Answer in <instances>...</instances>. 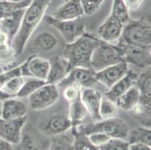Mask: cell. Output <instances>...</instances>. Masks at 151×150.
I'll return each mask as SVG.
<instances>
[{
  "mask_svg": "<svg viewBox=\"0 0 151 150\" xmlns=\"http://www.w3.org/2000/svg\"><path fill=\"white\" fill-rule=\"evenodd\" d=\"M73 136L71 137L64 134L55 136L50 141L47 150H73Z\"/></svg>",
  "mask_w": 151,
  "mask_h": 150,
  "instance_id": "1f68e13d",
  "label": "cell"
},
{
  "mask_svg": "<svg viewBox=\"0 0 151 150\" xmlns=\"http://www.w3.org/2000/svg\"><path fill=\"white\" fill-rule=\"evenodd\" d=\"M17 56L12 42L8 35L0 30V66L11 64Z\"/></svg>",
  "mask_w": 151,
  "mask_h": 150,
  "instance_id": "603a6c76",
  "label": "cell"
},
{
  "mask_svg": "<svg viewBox=\"0 0 151 150\" xmlns=\"http://www.w3.org/2000/svg\"><path fill=\"white\" fill-rule=\"evenodd\" d=\"M128 8L123 0H114L112 9L110 14L113 15L114 17L120 20L123 25H126L130 21L131 18L129 17Z\"/></svg>",
  "mask_w": 151,
  "mask_h": 150,
  "instance_id": "d6a6232c",
  "label": "cell"
},
{
  "mask_svg": "<svg viewBox=\"0 0 151 150\" xmlns=\"http://www.w3.org/2000/svg\"><path fill=\"white\" fill-rule=\"evenodd\" d=\"M2 101H0V117H1V113H2Z\"/></svg>",
  "mask_w": 151,
  "mask_h": 150,
  "instance_id": "ee69618b",
  "label": "cell"
},
{
  "mask_svg": "<svg viewBox=\"0 0 151 150\" xmlns=\"http://www.w3.org/2000/svg\"><path fill=\"white\" fill-rule=\"evenodd\" d=\"M84 15L80 0H66L55 11L52 17L58 20H74Z\"/></svg>",
  "mask_w": 151,
  "mask_h": 150,
  "instance_id": "ac0fdd59",
  "label": "cell"
},
{
  "mask_svg": "<svg viewBox=\"0 0 151 150\" xmlns=\"http://www.w3.org/2000/svg\"><path fill=\"white\" fill-rule=\"evenodd\" d=\"M129 143L125 140L111 138L99 149V150H129Z\"/></svg>",
  "mask_w": 151,
  "mask_h": 150,
  "instance_id": "d590c367",
  "label": "cell"
},
{
  "mask_svg": "<svg viewBox=\"0 0 151 150\" xmlns=\"http://www.w3.org/2000/svg\"><path fill=\"white\" fill-rule=\"evenodd\" d=\"M84 15L90 16L98 10L104 0H80Z\"/></svg>",
  "mask_w": 151,
  "mask_h": 150,
  "instance_id": "8d00e7d4",
  "label": "cell"
},
{
  "mask_svg": "<svg viewBox=\"0 0 151 150\" xmlns=\"http://www.w3.org/2000/svg\"><path fill=\"white\" fill-rule=\"evenodd\" d=\"M1 19H2V18H1V17H0V20H1Z\"/></svg>",
  "mask_w": 151,
  "mask_h": 150,
  "instance_id": "bcb514c9",
  "label": "cell"
},
{
  "mask_svg": "<svg viewBox=\"0 0 151 150\" xmlns=\"http://www.w3.org/2000/svg\"><path fill=\"white\" fill-rule=\"evenodd\" d=\"M16 76H21L20 74V65L12 68V69L5 70L0 74V89L12 78Z\"/></svg>",
  "mask_w": 151,
  "mask_h": 150,
  "instance_id": "f35d334b",
  "label": "cell"
},
{
  "mask_svg": "<svg viewBox=\"0 0 151 150\" xmlns=\"http://www.w3.org/2000/svg\"><path fill=\"white\" fill-rule=\"evenodd\" d=\"M99 115L101 120L118 117L119 110L116 103L103 96L100 104Z\"/></svg>",
  "mask_w": 151,
  "mask_h": 150,
  "instance_id": "f546056e",
  "label": "cell"
},
{
  "mask_svg": "<svg viewBox=\"0 0 151 150\" xmlns=\"http://www.w3.org/2000/svg\"><path fill=\"white\" fill-rule=\"evenodd\" d=\"M83 87L78 84H71L63 89V96L68 103H71L81 98Z\"/></svg>",
  "mask_w": 151,
  "mask_h": 150,
  "instance_id": "e575fe53",
  "label": "cell"
},
{
  "mask_svg": "<svg viewBox=\"0 0 151 150\" xmlns=\"http://www.w3.org/2000/svg\"><path fill=\"white\" fill-rule=\"evenodd\" d=\"M124 25L113 15L110 14L105 21L99 27L98 35L103 41L111 43L120 40Z\"/></svg>",
  "mask_w": 151,
  "mask_h": 150,
  "instance_id": "e0dca14e",
  "label": "cell"
},
{
  "mask_svg": "<svg viewBox=\"0 0 151 150\" xmlns=\"http://www.w3.org/2000/svg\"><path fill=\"white\" fill-rule=\"evenodd\" d=\"M57 44V38L47 31L39 33L34 40V46L43 51H50L54 49Z\"/></svg>",
  "mask_w": 151,
  "mask_h": 150,
  "instance_id": "f1b7e54d",
  "label": "cell"
},
{
  "mask_svg": "<svg viewBox=\"0 0 151 150\" xmlns=\"http://www.w3.org/2000/svg\"><path fill=\"white\" fill-rule=\"evenodd\" d=\"M49 66V60L33 55L20 65V74L23 78L29 77L46 82Z\"/></svg>",
  "mask_w": 151,
  "mask_h": 150,
  "instance_id": "8fae6325",
  "label": "cell"
},
{
  "mask_svg": "<svg viewBox=\"0 0 151 150\" xmlns=\"http://www.w3.org/2000/svg\"><path fill=\"white\" fill-rule=\"evenodd\" d=\"M81 130L86 135L95 132H100L109 136L111 138H117L126 140L129 134L128 125L123 119L119 117L94 122L83 126Z\"/></svg>",
  "mask_w": 151,
  "mask_h": 150,
  "instance_id": "5b68a950",
  "label": "cell"
},
{
  "mask_svg": "<svg viewBox=\"0 0 151 150\" xmlns=\"http://www.w3.org/2000/svg\"><path fill=\"white\" fill-rule=\"evenodd\" d=\"M51 0H32L25 9L20 29L12 41V46L17 56L24 50L32 33L40 23Z\"/></svg>",
  "mask_w": 151,
  "mask_h": 150,
  "instance_id": "6da1fadb",
  "label": "cell"
},
{
  "mask_svg": "<svg viewBox=\"0 0 151 150\" xmlns=\"http://www.w3.org/2000/svg\"><path fill=\"white\" fill-rule=\"evenodd\" d=\"M27 116L18 119H4L0 117V137L13 145L20 140L22 129L27 123Z\"/></svg>",
  "mask_w": 151,
  "mask_h": 150,
  "instance_id": "5bb4252c",
  "label": "cell"
},
{
  "mask_svg": "<svg viewBox=\"0 0 151 150\" xmlns=\"http://www.w3.org/2000/svg\"><path fill=\"white\" fill-rule=\"evenodd\" d=\"M141 95L140 101L147 107L151 108V72L150 67L145 68L138 74L135 85Z\"/></svg>",
  "mask_w": 151,
  "mask_h": 150,
  "instance_id": "7402d4cb",
  "label": "cell"
},
{
  "mask_svg": "<svg viewBox=\"0 0 151 150\" xmlns=\"http://www.w3.org/2000/svg\"><path fill=\"white\" fill-rule=\"evenodd\" d=\"M0 150H14L13 144L0 137Z\"/></svg>",
  "mask_w": 151,
  "mask_h": 150,
  "instance_id": "b9f144b4",
  "label": "cell"
},
{
  "mask_svg": "<svg viewBox=\"0 0 151 150\" xmlns=\"http://www.w3.org/2000/svg\"><path fill=\"white\" fill-rule=\"evenodd\" d=\"M126 141L129 144H143L151 146V131L150 128L139 126L134 128L132 131H129Z\"/></svg>",
  "mask_w": 151,
  "mask_h": 150,
  "instance_id": "4316f807",
  "label": "cell"
},
{
  "mask_svg": "<svg viewBox=\"0 0 151 150\" xmlns=\"http://www.w3.org/2000/svg\"><path fill=\"white\" fill-rule=\"evenodd\" d=\"M45 83H46L45 81L35 79V78L25 80L20 87L16 98H28L30 95L32 94L38 88H40Z\"/></svg>",
  "mask_w": 151,
  "mask_h": 150,
  "instance_id": "836d02e7",
  "label": "cell"
},
{
  "mask_svg": "<svg viewBox=\"0 0 151 150\" xmlns=\"http://www.w3.org/2000/svg\"><path fill=\"white\" fill-rule=\"evenodd\" d=\"M46 22L60 33L65 44H71L86 33L85 24L80 20H58L50 15L45 17Z\"/></svg>",
  "mask_w": 151,
  "mask_h": 150,
  "instance_id": "8992f818",
  "label": "cell"
},
{
  "mask_svg": "<svg viewBox=\"0 0 151 150\" xmlns=\"http://www.w3.org/2000/svg\"><path fill=\"white\" fill-rule=\"evenodd\" d=\"M48 138L39 129L26 123L22 129L16 150H46L50 146Z\"/></svg>",
  "mask_w": 151,
  "mask_h": 150,
  "instance_id": "52a82bcc",
  "label": "cell"
},
{
  "mask_svg": "<svg viewBox=\"0 0 151 150\" xmlns=\"http://www.w3.org/2000/svg\"><path fill=\"white\" fill-rule=\"evenodd\" d=\"M25 81V78L22 76H16L9 80L0 89V101L5 99L16 98L20 87Z\"/></svg>",
  "mask_w": 151,
  "mask_h": 150,
  "instance_id": "d4e9b609",
  "label": "cell"
},
{
  "mask_svg": "<svg viewBox=\"0 0 151 150\" xmlns=\"http://www.w3.org/2000/svg\"><path fill=\"white\" fill-rule=\"evenodd\" d=\"M6 1H8V2H17V3H18V2H24V1H26V0H6Z\"/></svg>",
  "mask_w": 151,
  "mask_h": 150,
  "instance_id": "7bdbcfd3",
  "label": "cell"
},
{
  "mask_svg": "<svg viewBox=\"0 0 151 150\" xmlns=\"http://www.w3.org/2000/svg\"><path fill=\"white\" fill-rule=\"evenodd\" d=\"M71 134L73 136V150H99V147L95 146L89 140L86 134L78 129V126L71 127Z\"/></svg>",
  "mask_w": 151,
  "mask_h": 150,
  "instance_id": "83f0119b",
  "label": "cell"
},
{
  "mask_svg": "<svg viewBox=\"0 0 151 150\" xmlns=\"http://www.w3.org/2000/svg\"><path fill=\"white\" fill-rule=\"evenodd\" d=\"M49 64L46 83L57 86L71 71L68 62L64 56H56L49 60Z\"/></svg>",
  "mask_w": 151,
  "mask_h": 150,
  "instance_id": "2e32d148",
  "label": "cell"
},
{
  "mask_svg": "<svg viewBox=\"0 0 151 150\" xmlns=\"http://www.w3.org/2000/svg\"><path fill=\"white\" fill-rule=\"evenodd\" d=\"M121 62H125L121 48L101 41L92 54L91 69L97 72Z\"/></svg>",
  "mask_w": 151,
  "mask_h": 150,
  "instance_id": "277c9868",
  "label": "cell"
},
{
  "mask_svg": "<svg viewBox=\"0 0 151 150\" xmlns=\"http://www.w3.org/2000/svg\"><path fill=\"white\" fill-rule=\"evenodd\" d=\"M24 11L25 9L17 11L0 20V30L8 35L12 42L18 32Z\"/></svg>",
  "mask_w": 151,
  "mask_h": 150,
  "instance_id": "44dd1931",
  "label": "cell"
},
{
  "mask_svg": "<svg viewBox=\"0 0 151 150\" xmlns=\"http://www.w3.org/2000/svg\"><path fill=\"white\" fill-rule=\"evenodd\" d=\"M138 76V74L137 73L132 70H129L127 74L122 79L117 81L114 85L108 89L104 95V97L115 102L118 98L135 85Z\"/></svg>",
  "mask_w": 151,
  "mask_h": 150,
  "instance_id": "d6986e66",
  "label": "cell"
},
{
  "mask_svg": "<svg viewBox=\"0 0 151 150\" xmlns=\"http://www.w3.org/2000/svg\"><path fill=\"white\" fill-rule=\"evenodd\" d=\"M72 127L68 116L63 114L47 116L38 122V129L45 135L57 136L64 134Z\"/></svg>",
  "mask_w": 151,
  "mask_h": 150,
  "instance_id": "30bf717a",
  "label": "cell"
},
{
  "mask_svg": "<svg viewBox=\"0 0 151 150\" xmlns=\"http://www.w3.org/2000/svg\"><path fill=\"white\" fill-rule=\"evenodd\" d=\"M101 41V39L86 32L72 43L65 44L64 57L68 60L70 69L75 68L91 69L92 54Z\"/></svg>",
  "mask_w": 151,
  "mask_h": 150,
  "instance_id": "7a4b0ae2",
  "label": "cell"
},
{
  "mask_svg": "<svg viewBox=\"0 0 151 150\" xmlns=\"http://www.w3.org/2000/svg\"><path fill=\"white\" fill-rule=\"evenodd\" d=\"M4 71H5V69H4L3 67H2V66H0V74H2V73Z\"/></svg>",
  "mask_w": 151,
  "mask_h": 150,
  "instance_id": "f6af8a7d",
  "label": "cell"
},
{
  "mask_svg": "<svg viewBox=\"0 0 151 150\" xmlns=\"http://www.w3.org/2000/svg\"><path fill=\"white\" fill-rule=\"evenodd\" d=\"M97 83L94 77V71L90 68H75L69 71L57 86L62 89L71 84H78L82 87H92Z\"/></svg>",
  "mask_w": 151,
  "mask_h": 150,
  "instance_id": "4fadbf2b",
  "label": "cell"
},
{
  "mask_svg": "<svg viewBox=\"0 0 151 150\" xmlns=\"http://www.w3.org/2000/svg\"><path fill=\"white\" fill-rule=\"evenodd\" d=\"M102 94L93 87H84L81 91V100L84 104L88 114L94 122L101 121L99 108Z\"/></svg>",
  "mask_w": 151,
  "mask_h": 150,
  "instance_id": "9a60e30c",
  "label": "cell"
},
{
  "mask_svg": "<svg viewBox=\"0 0 151 150\" xmlns=\"http://www.w3.org/2000/svg\"><path fill=\"white\" fill-rule=\"evenodd\" d=\"M60 93L57 85L45 83L29 96V105L33 111H44L57 102Z\"/></svg>",
  "mask_w": 151,
  "mask_h": 150,
  "instance_id": "ba28073f",
  "label": "cell"
},
{
  "mask_svg": "<svg viewBox=\"0 0 151 150\" xmlns=\"http://www.w3.org/2000/svg\"><path fill=\"white\" fill-rule=\"evenodd\" d=\"M86 136L88 137L90 142L96 147H100L101 146L104 145L111 139L109 136L100 132H95Z\"/></svg>",
  "mask_w": 151,
  "mask_h": 150,
  "instance_id": "74e56055",
  "label": "cell"
},
{
  "mask_svg": "<svg viewBox=\"0 0 151 150\" xmlns=\"http://www.w3.org/2000/svg\"><path fill=\"white\" fill-rule=\"evenodd\" d=\"M88 114L81 98L73 102L69 103L68 118L72 123V126H79L83 122Z\"/></svg>",
  "mask_w": 151,
  "mask_h": 150,
  "instance_id": "484cf974",
  "label": "cell"
},
{
  "mask_svg": "<svg viewBox=\"0 0 151 150\" xmlns=\"http://www.w3.org/2000/svg\"><path fill=\"white\" fill-rule=\"evenodd\" d=\"M141 95L139 91L135 86L126 91L124 94L117 98L115 103L118 108L129 112L134 106L140 101Z\"/></svg>",
  "mask_w": 151,
  "mask_h": 150,
  "instance_id": "cb8c5ba5",
  "label": "cell"
},
{
  "mask_svg": "<svg viewBox=\"0 0 151 150\" xmlns=\"http://www.w3.org/2000/svg\"><path fill=\"white\" fill-rule=\"evenodd\" d=\"M129 70L128 64L126 62H121L101 71L94 72V77L97 83L102 84L108 89L122 79L127 74Z\"/></svg>",
  "mask_w": 151,
  "mask_h": 150,
  "instance_id": "7c38bea8",
  "label": "cell"
},
{
  "mask_svg": "<svg viewBox=\"0 0 151 150\" xmlns=\"http://www.w3.org/2000/svg\"><path fill=\"white\" fill-rule=\"evenodd\" d=\"M27 107L25 104L17 98L5 99L2 101L1 118L4 119H18L26 117Z\"/></svg>",
  "mask_w": 151,
  "mask_h": 150,
  "instance_id": "ffe728a7",
  "label": "cell"
},
{
  "mask_svg": "<svg viewBox=\"0 0 151 150\" xmlns=\"http://www.w3.org/2000/svg\"><path fill=\"white\" fill-rule=\"evenodd\" d=\"M117 45L122 49L123 60L127 64L130 63L141 68L150 67V47L127 44L120 41Z\"/></svg>",
  "mask_w": 151,
  "mask_h": 150,
  "instance_id": "9c48e42d",
  "label": "cell"
},
{
  "mask_svg": "<svg viewBox=\"0 0 151 150\" xmlns=\"http://www.w3.org/2000/svg\"><path fill=\"white\" fill-rule=\"evenodd\" d=\"M32 1V0H26L24 2L17 3L8 2L6 0H0V17L3 18L17 11L26 9L31 4Z\"/></svg>",
  "mask_w": 151,
  "mask_h": 150,
  "instance_id": "4dcf8cb0",
  "label": "cell"
},
{
  "mask_svg": "<svg viewBox=\"0 0 151 150\" xmlns=\"http://www.w3.org/2000/svg\"><path fill=\"white\" fill-rule=\"evenodd\" d=\"M129 150H151L150 146L143 144H132L129 145Z\"/></svg>",
  "mask_w": 151,
  "mask_h": 150,
  "instance_id": "60d3db41",
  "label": "cell"
},
{
  "mask_svg": "<svg viewBox=\"0 0 151 150\" xmlns=\"http://www.w3.org/2000/svg\"><path fill=\"white\" fill-rule=\"evenodd\" d=\"M129 11H134L140 8L145 0H123Z\"/></svg>",
  "mask_w": 151,
  "mask_h": 150,
  "instance_id": "ab89813d",
  "label": "cell"
},
{
  "mask_svg": "<svg viewBox=\"0 0 151 150\" xmlns=\"http://www.w3.org/2000/svg\"><path fill=\"white\" fill-rule=\"evenodd\" d=\"M150 17H141L137 20H130L123 27L120 42L143 47H150Z\"/></svg>",
  "mask_w": 151,
  "mask_h": 150,
  "instance_id": "3957f363",
  "label": "cell"
}]
</instances>
